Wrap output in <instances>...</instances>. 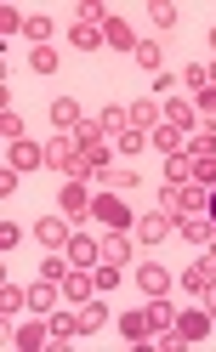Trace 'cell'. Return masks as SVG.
<instances>
[{
  "label": "cell",
  "instance_id": "10",
  "mask_svg": "<svg viewBox=\"0 0 216 352\" xmlns=\"http://www.w3.org/2000/svg\"><path fill=\"white\" fill-rule=\"evenodd\" d=\"M137 239H142V245H160V239H171V216H165V210H148L142 222H137Z\"/></svg>",
  "mask_w": 216,
  "mask_h": 352
},
{
  "label": "cell",
  "instance_id": "30",
  "mask_svg": "<svg viewBox=\"0 0 216 352\" xmlns=\"http://www.w3.org/2000/svg\"><path fill=\"white\" fill-rule=\"evenodd\" d=\"M23 29H29V40H46V34H52V23H46V12H40V17H29Z\"/></svg>",
  "mask_w": 216,
  "mask_h": 352
},
{
  "label": "cell",
  "instance_id": "16",
  "mask_svg": "<svg viewBox=\"0 0 216 352\" xmlns=\"http://www.w3.org/2000/svg\"><path fill=\"white\" fill-rule=\"evenodd\" d=\"M57 290H63V284H57V278H40V284H34V290H29V307H34V313H46V307L57 301Z\"/></svg>",
  "mask_w": 216,
  "mask_h": 352
},
{
  "label": "cell",
  "instance_id": "20",
  "mask_svg": "<svg viewBox=\"0 0 216 352\" xmlns=\"http://www.w3.org/2000/svg\"><path fill=\"white\" fill-rule=\"evenodd\" d=\"M120 329H125V341H148V336H154V329H148V313H125Z\"/></svg>",
  "mask_w": 216,
  "mask_h": 352
},
{
  "label": "cell",
  "instance_id": "22",
  "mask_svg": "<svg viewBox=\"0 0 216 352\" xmlns=\"http://www.w3.org/2000/svg\"><path fill=\"white\" fill-rule=\"evenodd\" d=\"M108 46H114V52H137L142 40H131V29H125V23H114V17H108Z\"/></svg>",
  "mask_w": 216,
  "mask_h": 352
},
{
  "label": "cell",
  "instance_id": "33",
  "mask_svg": "<svg viewBox=\"0 0 216 352\" xmlns=\"http://www.w3.org/2000/svg\"><path fill=\"white\" fill-rule=\"evenodd\" d=\"M205 307H210V313H216V284H210V290H205Z\"/></svg>",
  "mask_w": 216,
  "mask_h": 352
},
{
  "label": "cell",
  "instance_id": "26",
  "mask_svg": "<svg viewBox=\"0 0 216 352\" xmlns=\"http://www.w3.org/2000/svg\"><path fill=\"white\" fill-rule=\"evenodd\" d=\"M131 57H137V63H142V69H160V46H154V40H142V46H137V52H131Z\"/></svg>",
  "mask_w": 216,
  "mask_h": 352
},
{
  "label": "cell",
  "instance_id": "35",
  "mask_svg": "<svg viewBox=\"0 0 216 352\" xmlns=\"http://www.w3.org/2000/svg\"><path fill=\"white\" fill-rule=\"evenodd\" d=\"M205 216H210V222H216V193H210V205H205Z\"/></svg>",
  "mask_w": 216,
  "mask_h": 352
},
{
  "label": "cell",
  "instance_id": "11",
  "mask_svg": "<svg viewBox=\"0 0 216 352\" xmlns=\"http://www.w3.org/2000/svg\"><path fill=\"white\" fill-rule=\"evenodd\" d=\"M182 284H188V290H193V296H205V290H210V284H216V256H205V261H193V267L182 273Z\"/></svg>",
  "mask_w": 216,
  "mask_h": 352
},
{
  "label": "cell",
  "instance_id": "15",
  "mask_svg": "<svg viewBox=\"0 0 216 352\" xmlns=\"http://www.w3.org/2000/svg\"><path fill=\"white\" fill-rule=\"evenodd\" d=\"M69 261H74V267H91V261H102V250L91 245V239L74 233V239H69Z\"/></svg>",
  "mask_w": 216,
  "mask_h": 352
},
{
  "label": "cell",
  "instance_id": "2",
  "mask_svg": "<svg viewBox=\"0 0 216 352\" xmlns=\"http://www.w3.org/2000/svg\"><path fill=\"white\" fill-rule=\"evenodd\" d=\"M46 160H52L57 170H69L74 182H80V176H97V165H91V160H85V153H80V142H74V131H69V137H57V142L46 148Z\"/></svg>",
  "mask_w": 216,
  "mask_h": 352
},
{
  "label": "cell",
  "instance_id": "5",
  "mask_svg": "<svg viewBox=\"0 0 216 352\" xmlns=\"http://www.w3.org/2000/svg\"><path fill=\"white\" fill-rule=\"evenodd\" d=\"M205 329H210V307H205V313H182L171 329H160L154 341H160V346H188V341H199Z\"/></svg>",
  "mask_w": 216,
  "mask_h": 352
},
{
  "label": "cell",
  "instance_id": "24",
  "mask_svg": "<svg viewBox=\"0 0 216 352\" xmlns=\"http://www.w3.org/2000/svg\"><path fill=\"white\" fill-rule=\"evenodd\" d=\"M154 120H160V108H154V102H131V125H137V131H148Z\"/></svg>",
  "mask_w": 216,
  "mask_h": 352
},
{
  "label": "cell",
  "instance_id": "1",
  "mask_svg": "<svg viewBox=\"0 0 216 352\" xmlns=\"http://www.w3.org/2000/svg\"><path fill=\"white\" fill-rule=\"evenodd\" d=\"M205 205H210L205 182H165V199H160L165 216H199Z\"/></svg>",
  "mask_w": 216,
  "mask_h": 352
},
{
  "label": "cell",
  "instance_id": "25",
  "mask_svg": "<svg viewBox=\"0 0 216 352\" xmlns=\"http://www.w3.org/2000/svg\"><path fill=\"white\" fill-rule=\"evenodd\" d=\"M17 346H23V352H34V346H46V329H40V324H29V329H17Z\"/></svg>",
  "mask_w": 216,
  "mask_h": 352
},
{
  "label": "cell",
  "instance_id": "13",
  "mask_svg": "<svg viewBox=\"0 0 216 352\" xmlns=\"http://www.w3.org/2000/svg\"><path fill=\"white\" fill-rule=\"evenodd\" d=\"M102 188H108V193H131V188H137V176L125 170V165H102Z\"/></svg>",
  "mask_w": 216,
  "mask_h": 352
},
{
  "label": "cell",
  "instance_id": "14",
  "mask_svg": "<svg viewBox=\"0 0 216 352\" xmlns=\"http://www.w3.org/2000/svg\"><path fill=\"white\" fill-rule=\"evenodd\" d=\"M40 160H46V148H34V142H12V170H34Z\"/></svg>",
  "mask_w": 216,
  "mask_h": 352
},
{
  "label": "cell",
  "instance_id": "8",
  "mask_svg": "<svg viewBox=\"0 0 216 352\" xmlns=\"http://www.w3.org/2000/svg\"><path fill=\"white\" fill-rule=\"evenodd\" d=\"M177 233L193 239V245H210V239H216V222H210L205 210H199V216H177Z\"/></svg>",
  "mask_w": 216,
  "mask_h": 352
},
{
  "label": "cell",
  "instance_id": "27",
  "mask_svg": "<svg viewBox=\"0 0 216 352\" xmlns=\"http://www.w3.org/2000/svg\"><path fill=\"white\" fill-rule=\"evenodd\" d=\"M0 307H12V313H17V307H29V290H17V284H6V290H0Z\"/></svg>",
  "mask_w": 216,
  "mask_h": 352
},
{
  "label": "cell",
  "instance_id": "32",
  "mask_svg": "<svg viewBox=\"0 0 216 352\" xmlns=\"http://www.w3.org/2000/svg\"><path fill=\"white\" fill-rule=\"evenodd\" d=\"M199 108H205V114L216 120V91H199Z\"/></svg>",
  "mask_w": 216,
  "mask_h": 352
},
{
  "label": "cell",
  "instance_id": "17",
  "mask_svg": "<svg viewBox=\"0 0 216 352\" xmlns=\"http://www.w3.org/2000/svg\"><path fill=\"white\" fill-rule=\"evenodd\" d=\"M171 324H177V307H165V296H154V307H148V329L160 336V329H171Z\"/></svg>",
  "mask_w": 216,
  "mask_h": 352
},
{
  "label": "cell",
  "instance_id": "18",
  "mask_svg": "<svg viewBox=\"0 0 216 352\" xmlns=\"http://www.w3.org/2000/svg\"><path fill=\"white\" fill-rule=\"evenodd\" d=\"M80 210H91V199H85V182H69V188H63V216H80Z\"/></svg>",
  "mask_w": 216,
  "mask_h": 352
},
{
  "label": "cell",
  "instance_id": "29",
  "mask_svg": "<svg viewBox=\"0 0 216 352\" xmlns=\"http://www.w3.org/2000/svg\"><path fill=\"white\" fill-rule=\"evenodd\" d=\"M0 131H6V137L17 142V137H23V120H17V114H12V108H6V114H0Z\"/></svg>",
  "mask_w": 216,
  "mask_h": 352
},
{
  "label": "cell",
  "instance_id": "21",
  "mask_svg": "<svg viewBox=\"0 0 216 352\" xmlns=\"http://www.w3.org/2000/svg\"><path fill=\"white\" fill-rule=\"evenodd\" d=\"M160 120H165V125H177V131H188V125H193V108H188V102H165V108H160Z\"/></svg>",
  "mask_w": 216,
  "mask_h": 352
},
{
  "label": "cell",
  "instance_id": "34",
  "mask_svg": "<svg viewBox=\"0 0 216 352\" xmlns=\"http://www.w3.org/2000/svg\"><path fill=\"white\" fill-rule=\"evenodd\" d=\"M205 80H210V91H216V63H210V69H205Z\"/></svg>",
  "mask_w": 216,
  "mask_h": 352
},
{
  "label": "cell",
  "instance_id": "31",
  "mask_svg": "<svg viewBox=\"0 0 216 352\" xmlns=\"http://www.w3.org/2000/svg\"><path fill=\"white\" fill-rule=\"evenodd\" d=\"M23 23H29V17L17 12V6H6V12H0V29H23Z\"/></svg>",
  "mask_w": 216,
  "mask_h": 352
},
{
  "label": "cell",
  "instance_id": "6",
  "mask_svg": "<svg viewBox=\"0 0 216 352\" xmlns=\"http://www.w3.org/2000/svg\"><path fill=\"white\" fill-rule=\"evenodd\" d=\"M102 261L108 267H125V261H131V228H108V239H102Z\"/></svg>",
  "mask_w": 216,
  "mask_h": 352
},
{
  "label": "cell",
  "instance_id": "19",
  "mask_svg": "<svg viewBox=\"0 0 216 352\" xmlns=\"http://www.w3.org/2000/svg\"><path fill=\"white\" fill-rule=\"evenodd\" d=\"M137 284H142L148 296H165V290H171V273H165V267H142V273H137Z\"/></svg>",
  "mask_w": 216,
  "mask_h": 352
},
{
  "label": "cell",
  "instance_id": "28",
  "mask_svg": "<svg viewBox=\"0 0 216 352\" xmlns=\"http://www.w3.org/2000/svg\"><path fill=\"white\" fill-rule=\"evenodd\" d=\"M34 69L52 74V69H57V52H52V46H34Z\"/></svg>",
  "mask_w": 216,
  "mask_h": 352
},
{
  "label": "cell",
  "instance_id": "23",
  "mask_svg": "<svg viewBox=\"0 0 216 352\" xmlns=\"http://www.w3.org/2000/svg\"><path fill=\"white\" fill-rule=\"evenodd\" d=\"M52 120H57V125H69V131H80V125H85L74 102H57V108H52Z\"/></svg>",
  "mask_w": 216,
  "mask_h": 352
},
{
  "label": "cell",
  "instance_id": "4",
  "mask_svg": "<svg viewBox=\"0 0 216 352\" xmlns=\"http://www.w3.org/2000/svg\"><path fill=\"white\" fill-rule=\"evenodd\" d=\"M188 165H193V182H216V131H199V137L188 142Z\"/></svg>",
  "mask_w": 216,
  "mask_h": 352
},
{
  "label": "cell",
  "instance_id": "9",
  "mask_svg": "<svg viewBox=\"0 0 216 352\" xmlns=\"http://www.w3.org/2000/svg\"><path fill=\"white\" fill-rule=\"evenodd\" d=\"M91 210L102 216V222H108V228H131V210H125V205H120V193H102V199H91Z\"/></svg>",
  "mask_w": 216,
  "mask_h": 352
},
{
  "label": "cell",
  "instance_id": "7",
  "mask_svg": "<svg viewBox=\"0 0 216 352\" xmlns=\"http://www.w3.org/2000/svg\"><path fill=\"white\" fill-rule=\"evenodd\" d=\"M34 233H40V245H52V250H69V222H63V216H40L34 222Z\"/></svg>",
  "mask_w": 216,
  "mask_h": 352
},
{
  "label": "cell",
  "instance_id": "3",
  "mask_svg": "<svg viewBox=\"0 0 216 352\" xmlns=\"http://www.w3.org/2000/svg\"><path fill=\"white\" fill-rule=\"evenodd\" d=\"M102 313H108L102 301H80V313H63V318L52 324V336H57V341H69V336H91V329L102 324Z\"/></svg>",
  "mask_w": 216,
  "mask_h": 352
},
{
  "label": "cell",
  "instance_id": "36",
  "mask_svg": "<svg viewBox=\"0 0 216 352\" xmlns=\"http://www.w3.org/2000/svg\"><path fill=\"white\" fill-rule=\"evenodd\" d=\"M210 46H216V29H210Z\"/></svg>",
  "mask_w": 216,
  "mask_h": 352
},
{
  "label": "cell",
  "instance_id": "12",
  "mask_svg": "<svg viewBox=\"0 0 216 352\" xmlns=\"http://www.w3.org/2000/svg\"><path fill=\"white\" fill-rule=\"evenodd\" d=\"M63 290H69L74 301H91V290H97V273H80V267H69V273H63Z\"/></svg>",
  "mask_w": 216,
  "mask_h": 352
}]
</instances>
